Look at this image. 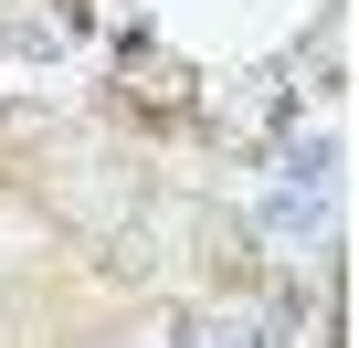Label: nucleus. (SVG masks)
Returning a JSON list of instances; mask_svg holds the SVG:
<instances>
[{"label": "nucleus", "instance_id": "1", "mask_svg": "<svg viewBox=\"0 0 359 348\" xmlns=\"http://www.w3.org/2000/svg\"><path fill=\"white\" fill-rule=\"evenodd\" d=\"M191 348H275V337H264V316H201Z\"/></svg>", "mask_w": 359, "mask_h": 348}]
</instances>
